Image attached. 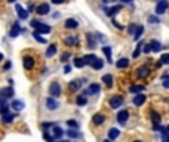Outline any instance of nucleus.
<instances>
[{
  "label": "nucleus",
  "mask_w": 169,
  "mask_h": 142,
  "mask_svg": "<svg viewBox=\"0 0 169 142\" xmlns=\"http://www.w3.org/2000/svg\"><path fill=\"white\" fill-rule=\"evenodd\" d=\"M30 25L33 28H36V31L40 34H47V33H51V30H52L49 25H46V24H43V22H40V21H37V19H33Z\"/></svg>",
  "instance_id": "1"
},
{
  "label": "nucleus",
  "mask_w": 169,
  "mask_h": 142,
  "mask_svg": "<svg viewBox=\"0 0 169 142\" xmlns=\"http://www.w3.org/2000/svg\"><path fill=\"white\" fill-rule=\"evenodd\" d=\"M123 105V96L120 95H113L110 98V107L113 110H119Z\"/></svg>",
  "instance_id": "2"
},
{
  "label": "nucleus",
  "mask_w": 169,
  "mask_h": 142,
  "mask_svg": "<svg viewBox=\"0 0 169 142\" xmlns=\"http://www.w3.org/2000/svg\"><path fill=\"white\" fill-rule=\"evenodd\" d=\"M128 118H129V111L128 110H120V111L117 113V123H119L120 126L126 124Z\"/></svg>",
  "instance_id": "3"
},
{
  "label": "nucleus",
  "mask_w": 169,
  "mask_h": 142,
  "mask_svg": "<svg viewBox=\"0 0 169 142\" xmlns=\"http://www.w3.org/2000/svg\"><path fill=\"white\" fill-rule=\"evenodd\" d=\"M149 74H150L149 65H141L140 68H136L135 71V75L138 79H145V77H149Z\"/></svg>",
  "instance_id": "4"
},
{
  "label": "nucleus",
  "mask_w": 169,
  "mask_h": 142,
  "mask_svg": "<svg viewBox=\"0 0 169 142\" xmlns=\"http://www.w3.org/2000/svg\"><path fill=\"white\" fill-rule=\"evenodd\" d=\"M49 93L52 95L54 98L61 96V84H60V83H56V81H54V83L49 86Z\"/></svg>",
  "instance_id": "5"
},
{
  "label": "nucleus",
  "mask_w": 169,
  "mask_h": 142,
  "mask_svg": "<svg viewBox=\"0 0 169 142\" xmlns=\"http://www.w3.org/2000/svg\"><path fill=\"white\" fill-rule=\"evenodd\" d=\"M168 7H169V2H168V0H159V3H157V6H156V14H157V15L165 14Z\"/></svg>",
  "instance_id": "6"
},
{
  "label": "nucleus",
  "mask_w": 169,
  "mask_h": 142,
  "mask_svg": "<svg viewBox=\"0 0 169 142\" xmlns=\"http://www.w3.org/2000/svg\"><path fill=\"white\" fill-rule=\"evenodd\" d=\"M64 43H65L67 46H77V45H79V37H77V36L67 34V36H64Z\"/></svg>",
  "instance_id": "7"
},
{
  "label": "nucleus",
  "mask_w": 169,
  "mask_h": 142,
  "mask_svg": "<svg viewBox=\"0 0 169 142\" xmlns=\"http://www.w3.org/2000/svg\"><path fill=\"white\" fill-rule=\"evenodd\" d=\"M36 12H37V15H47L51 12L49 3H42V5H39V6L36 7Z\"/></svg>",
  "instance_id": "8"
},
{
  "label": "nucleus",
  "mask_w": 169,
  "mask_h": 142,
  "mask_svg": "<svg viewBox=\"0 0 169 142\" xmlns=\"http://www.w3.org/2000/svg\"><path fill=\"white\" fill-rule=\"evenodd\" d=\"M145 99H147V96H145L144 93H138V95H135V96H134L132 102H134V105H135V107H141V105H144Z\"/></svg>",
  "instance_id": "9"
},
{
  "label": "nucleus",
  "mask_w": 169,
  "mask_h": 142,
  "mask_svg": "<svg viewBox=\"0 0 169 142\" xmlns=\"http://www.w3.org/2000/svg\"><path fill=\"white\" fill-rule=\"evenodd\" d=\"M22 65L25 70H33L34 68V58L33 56H24L22 59Z\"/></svg>",
  "instance_id": "10"
},
{
  "label": "nucleus",
  "mask_w": 169,
  "mask_h": 142,
  "mask_svg": "<svg viewBox=\"0 0 169 142\" xmlns=\"http://www.w3.org/2000/svg\"><path fill=\"white\" fill-rule=\"evenodd\" d=\"M15 7H16V14H18V18H20V19H27V18H28V12H27V11H25L24 7L21 6V5H18V3L15 5Z\"/></svg>",
  "instance_id": "11"
},
{
  "label": "nucleus",
  "mask_w": 169,
  "mask_h": 142,
  "mask_svg": "<svg viewBox=\"0 0 169 142\" xmlns=\"http://www.w3.org/2000/svg\"><path fill=\"white\" fill-rule=\"evenodd\" d=\"M14 96V89L11 88H3V89H0V98H12Z\"/></svg>",
  "instance_id": "12"
},
{
  "label": "nucleus",
  "mask_w": 169,
  "mask_h": 142,
  "mask_svg": "<svg viewBox=\"0 0 169 142\" xmlns=\"http://www.w3.org/2000/svg\"><path fill=\"white\" fill-rule=\"evenodd\" d=\"M58 107H60V104H58L56 99H54V98H47V99H46V108L47 110L54 111V110H56Z\"/></svg>",
  "instance_id": "13"
},
{
  "label": "nucleus",
  "mask_w": 169,
  "mask_h": 142,
  "mask_svg": "<svg viewBox=\"0 0 169 142\" xmlns=\"http://www.w3.org/2000/svg\"><path fill=\"white\" fill-rule=\"evenodd\" d=\"M122 11V6L120 5H117V6H113V7H105V15L107 16H114L117 12H120Z\"/></svg>",
  "instance_id": "14"
},
{
  "label": "nucleus",
  "mask_w": 169,
  "mask_h": 142,
  "mask_svg": "<svg viewBox=\"0 0 169 142\" xmlns=\"http://www.w3.org/2000/svg\"><path fill=\"white\" fill-rule=\"evenodd\" d=\"M86 90H88V95H98L100 90H101V86H100L98 83H92Z\"/></svg>",
  "instance_id": "15"
},
{
  "label": "nucleus",
  "mask_w": 169,
  "mask_h": 142,
  "mask_svg": "<svg viewBox=\"0 0 169 142\" xmlns=\"http://www.w3.org/2000/svg\"><path fill=\"white\" fill-rule=\"evenodd\" d=\"M86 40H88V47L89 49H95L96 47V39H95V34H86Z\"/></svg>",
  "instance_id": "16"
},
{
  "label": "nucleus",
  "mask_w": 169,
  "mask_h": 142,
  "mask_svg": "<svg viewBox=\"0 0 169 142\" xmlns=\"http://www.w3.org/2000/svg\"><path fill=\"white\" fill-rule=\"evenodd\" d=\"M145 90V86H142V84H134V86H131L129 88V92L134 95H138V93H142Z\"/></svg>",
  "instance_id": "17"
},
{
  "label": "nucleus",
  "mask_w": 169,
  "mask_h": 142,
  "mask_svg": "<svg viewBox=\"0 0 169 142\" xmlns=\"http://www.w3.org/2000/svg\"><path fill=\"white\" fill-rule=\"evenodd\" d=\"M62 135H64V130L60 126H54L52 127V136H54V139H61Z\"/></svg>",
  "instance_id": "18"
},
{
  "label": "nucleus",
  "mask_w": 169,
  "mask_h": 142,
  "mask_svg": "<svg viewBox=\"0 0 169 142\" xmlns=\"http://www.w3.org/2000/svg\"><path fill=\"white\" fill-rule=\"evenodd\" d=\"M92 122H94V124L100 126V124H102V123L105 122V115L101 114V113H98V114H95L94 117H92Z\"/></svg>",
  "instance_id": "19"
},
{
  "label": "nucleus",
  "mask_w": 169,
  "mask_h": 142,
  "mask_svg": "<svg viewBox=\"0 0 169 142\" xmlns=\"http://www.w3.org/2000/svg\"><path fill=\"white\" fill-rule=\"evenodd\" d=\"M21 31H22V30H21V27H20V22L16 21V22H14V27L11 28V33H9V36H11V37H16V36H18Z\"/></svg>",
  "instance_id": "20"
},
{
  "label": "nucleus",
  "mask_w": 169,
  "mask_h": 142,
  "mask_svg": "<svg viewBox=\"0 0 169 142\" xmlns=\"http://www.w3.org/2000/svg\"><path fill=\"white\" fill-rule=\"evenodd\" d=\"M79 27V22L76 19H73V18H68L67 21H65V28H68V30H74V28Z\"/></svg>",
  "instance_id": "21"
},
{
  "label": "nucleus",
  "mask_w": 169,
  "mask_h": 142,
  "mask_svg": "<svg viewBox=\"0 0 169 142\" xmlns=\"http://www.w3.org/2000/svg\"><path fill=\"white\" fill-rule=\"evenodd\" d=\"M11 107L15 110V111H21V110L24 108L25 105H24V102L22 101H18V99H14V101L11 102Z\"/></svg>",
  "instance_id": "22"
},
{
  "label": "nucleus",
  "mask_w": 169,
  "mask_h": 142,
  "mask_svg": "<svg viewBox=\"0 0 169 142\" xmlns=\"http://www.w3.org/2000/svg\"><path fill=\"white\" fill-rule=\"evenodd\" d=\"M119 135H120V130L116 127H111L110 130H108V139L110 141H113V139H116V138H119Z\"/></svg>",
  "instance_id": "23"
},
{
  "label": "nucleus",
  "mask_w": 169,
  "mask_h": 142,
  "mask_svg": "<svg viewBox=\"0 0 169 142\" xmlns=\"http://www.w3.org/2000/svg\"><path fill=\"white\" fill-rule=\"evenodd\" d=\"M82 86L80 80H73L70 81V84H68V89H70V92H76V90H79Z\"/></svg>",
  "instance_id": "24"
},
{
  "label": "nucleus",
  "mask_w": 169,
  "mask_h": 142,
  "mask_svg": "<svg viewBox=\"0 0 169 142\" xmlns=\"http://www.w3.org/2000/svg\"><path fill=\"white\" fill-rule=\"evenodd\" d=\"M102 83H104L107 88H113V75H110V74L102 75Z\"/></svg>",
  "instance_id": "25"
},
{
  "label": "nucleus",
  "mask_w": 169,
  "mask_h": 142,
  "mask_svg": "<svg viewBox=\"0 0 169 142\" xmlns=\"http://www.w3.org/2000/svg\"><path fill=\"white\" fill-rule=\"evenodd\" d=\"M82 59H83V62H85V65H92V62L96 59V55H92V54H91V55H85Z\"/></svg>",
  "instance_id": "26"
},
{
  "label": "nucleus",
  "mask_w": 169,
  "mask_h": 142,
  "mask_svg": "<svg viewBox=\"0 0 169 142\" xmlns=\"http://www.w3.org/2000/svg\"><path fill=\"white\" fill-rule=\"evenodd\" d=\"M116 67L119 68H128L129 67V59L128 58H122V59H119V61L116 62Z\"/></svg>",
  "instance_id": "27"
},
{
  "label": "nucleus",
  "mask_w": 169,
  "mask_h": 142,
  "mask_svg": "<svg viewBox=\"0 0 169 142\" xmlns=\"http://www.w3.org/2000/svg\"><path fill=\"white\" fill-rule=\"evenodd\" d=\"M149 45H150V47H151V52H159V50H162V45H160L159 41L151 40Z\"/></svg>",
  "instance_id": "28"
},
{
  "label": "nucleus",
  "mask_w": 169,
  "mask_h": 142,
  "mask_svg": "<svg viewBox=\"0 0 169 142\" xmlns=\"http://www.w3.org/2000/svg\"><path fill=\"white\" fill-rule=\"evenodd\" d=\"M91 67L94 68V70H101V68L104 67V61H102L101 58H98V56H96V59L92 62V65H91Z\"/></svg>",
  "instance_id": "29"
},
{
  "label": "nucleus",
  "mask_w": 169,
  "mask_h": 142,
  "mask_svg": "<svg viewBox=\"0 0 169 142\" xmlns=\"http://www.w3.org/2000/svg\"><path fill=\"white\" fill-rule=\"evenodd\" d=\"M56 50H58V49H56V45H49V47L46 49V56L47 58H52V56L56 54Z\"/></svg>",
  "instance_id": "30"
},
{
  "label": "nucleus",
  "mask_w": 169,
  "mask_h": 142,
  "mask_svg": "<svg viewBox=\"0 0 169 142\" xmlns=\"http://www.w3.org/2000/svg\"><path fill=\"white\" fill-rule=\"evenodd\" d=\"M76 104H77V105H80V107L86 105V104H88V99H86V96H83V95H79V96L76 98Z\"/></svg>",
  "instance_id": "31"
},
{
  "label": "nucleus",
  "mask_w": 169,
  "mask_h": 142,
  "mask_svg": "<svg viewBox=\"0 0 169 142\" xmlns=\"http://www.w3.org/2000/svg\"><path fill=\"white\" fill-rule=\"evenodd\" d=\"M15 118V114H5L2 115V122L6 123V124H9V123H12Z\"/></svg>",
  "instance_id": "32"
},
{
  "label": "nucleus",
  "mask_w": 169,
  "mask_h": 142,
  "mask_svg": "<svg viewBox=\"0 0 169 142\" xmlns=\"http://www.w3.org/2000/svg\"><path fill=\"white\" fill-rule=\"evenodd\" d=\"M142 33H144V27L142 25H140V27H136V31H135V34H134V40H140L141 39V36H142Z\"/></svg>",
  "instance_id": "33"
},
{
  "label": "nucleus",
  "mask_w": 169,
  "mask_h": 142,
  "mask_svg": "<svg viewBox=\"0 0 169 142\" xmlns=\"http://www.w3.org/2000/svg\"><path fill=\"white\" fill-rule=\"evenodd\" d=\"M151 120H153V123L154 124H160V114L159 113H156V111H151Z\"/></svg>",
  "instance_id": "34"
},
{
  "label": "nucleus",
  "mask_w": 169,
  "mask_h": 142,
  "mask_svg": "<svg viewBox=\"0 0 169 142\" xmlns=\"http://www.w3.org/2000/svg\"><path fill=\"white\" fill-rule=\"evenodd\" d=\"M102 52H104V55L107 56L108 62H111V47H110V46H104V47H102Z\"/></svg>",
  "instance_id": "35"
},
{
  "label": "nucleus",
  "mask_w": 169,
  "mask_h": 142,
  "mask_svg": "<svg viewBox=\"0 0 169 142\" xmlns=\"http://www.w3.org/2000/svg\"><path fill=\"white\" fill-rule=\"evenodd\" d=\"M67 135L70 136V138H73V139H74V138H80V133H79L76 129H70V130H67Z\"/></svg>",
  "instance_id": "36"
},
{
  "label": "nucleus",
  "mask_w": 169,
  "mask_h": 142,
  "mask_svg": "<svg viewBox=\"0 0 169 142\" xmlns=\"http://www.w3.org/2000/svg\"><path fill=\"white\" fill-rule=\"evenodd\" d=\"M142 46H144V41H140V43L136 45L135 52H134V55H132L134 58H138V56H140V52H141V47H142Z\"/></svg>",
  "instance_id": "37"
},
{
  "label": "nucleus",
  "mask_w": 169,
  "mask_h": 142,
  "mask_svg": "<svg viewBox=\"0 0 169 142\" xmlns=\"http://www.w3.org/2000/svg\"><path fill=\"white\" fill-rule=\"evenodd\" d=\"M160 64H162V65H168L169 64V54H163L162 56H160Z\"/></svg>",
  "instance_id": "38"
},
{
  "label": "nucleus",
  "mask_w": 169,
  "mask_h": 142,
  "mask_svg": "<svg viewBox=\"0 0 169 142\" xmlns=\"http://www.w3.org/2000/svg\"><path fill=\"white\" fill-rule=\"evenodd\" d=\"M74 67L76 68H83L85 67V62L82 58H74Z\"/></svg>",
  "instance_id": "39"
},
{
  "label": "nucleus",
  "mask_w": 169,
  "mask_h": 142,
  "mask_svg": "<svg viewBox=\"0 0 169 142\" xmlns=\"http://www.w3.org/2000/svg\"><path fill=\"white\" fill-rule=\"evenodd\" d=\"M33 37L39 41V43H46V40H45V39L40 36V33H37V31H34V33H33Z\"/></svg>",
  "instance_id": "40"
},
{
  "label": "nucleus",
  "mask_w": 169,
  "mask_h": 142,
  "mask_svg": "<svg viewBox=\"0 0 169 142\" xmlns=\"http://www.w3.org/2000/svg\"><path fill=\"white\" fill-rule=\"evenodd\" d=\"M43 138H45V141H47V142H54L55 141L54 136H52V133H47V132L43 133Z\"/></svg>",
  "instance_id": "41"
},
{
  "label": "nucleus",
  "mask_w": 169,
  "mask_h": 142,
  "mask_svg": "<svg viewBox=\"0 0 169 142\" xmlns=\"http://www.w3.org/2000/svg\"><path fill=\"white\" fill-rule=\"evenodd\" d=\"M67 124H68V127H71V129H77V127H79V123L76 122V120H68Z\"/></svg>",
  "instance_id": "42"
},
{
  "label": "nucleus",
  "mask_w": 169,
  "mask_h": 142,
  "mask_svg": "<svg viewBox=\"0 0 169 142\" xmlns=\"http://www.w3.org/2000/svg\"><path fill=\"white\" fill-rule=\"evenodd\" d=\"M95 39H96V40H100V41H102V43H105V40H107V39L104 37V34H101V33L95 34Z\"/></svg>",
  "instance_id": "43"
},
{
  "label": "nucleus",
  "mask_w": 169,
  "mask_h": 142,
  "mask_svg": "<svg viewBox=\"0 0 169 142\" xmlns=\"http://www.w3.org/2000/svg\"><path fill=\"white\" fill-rule=\"evenodd\" d=\"M70 56H71V54H70V52H64V54L61 55V61L62 62H67Z\"/></svg>",
  "instance_id": "44"
},
{
  "label": "nucleus",
  "mask_w": 169,
  "mask_h": 142,
  "mask_svg": "<svg viewBox=\"0 0 169 142\" xmlns=\"http://www.w3.org/2000/svg\"><path fill=\"white\" fill-rule=\"evenodd\" d=\"M135 31H136V25L135 24H131L128 27V33L129 34H135Z\"/></svg>",
  "instance_id": "45"
},
{
  "label": "nucleus",
  "mask_w": 169,
  "mask_h": 142,
  "mask_svg": "<svg viewBox=\"0 0 169 142\" xmlns=\"http://www.w3.org/2000/svg\"><path fill=\"white\" fill-rule=\"evenodd\" d=\"M149 22L150 24H157V22H159V18L154 16V15H151V16H149Z\"/></svg>",
  "instance_id": "46"
},
{
  "label": "nucleus",
  "mask_w": 169,
  "mask_h": 142,
  "mask_svg": "<svg viewBox=\"0 0 169 142\" xmlns=\"http://www.w3.org/2000/svg\"><path fill=\"white\" fill-rule=\"evenodd\" d=\"M54 126H55L54 123H43V124H42L43 129H49V127H54Z\"/></svg>",
  "instance_id": "47"
},
{
  "label": "nucleus",
  "mask_w": 169,
  "mask_h": 142,
  "mask_svg": "<svg viewBox=\"0 0 169 142\" xmlns=\"http://www.w3.org/2000/svg\"><path fill=\"white\" fill-rule=\"evenodd\" d=\"M11 65H12V64H11L9 61H6V62H5V65H3V70H5V71H7V70H11Z\"/></svg>",
  "instance_id": "48"
},
{
  "label": "nucleus",
  "mask_w": 169,
  "mask_h": 142,
  "mask_svg": "<svg viewBox=\"0 0 169 142\" xmlns=\"http://www.w3.org/2000/svg\"><path fill=\"white\" fill-rule=\"evenodd\" d=\"M162 86H163V88H165V89H169V80H168V79H163Z\"/></svg>",
  "instance_id": "49"
},
{
  "label": "nucleus",
  "mask_w": 169,
  "mask_h": 142,
  "mask_svg": "<svg viewBox=\"0 0 169 142\" xmlns=\"http://www.w3.org/2000/svg\"><path fill=\"white\" fill-rule=\"evenodd\" d=\"M151 52V47H150V45H145L144 46V54H150Z\"/></svg>",
  "instance_id": "50"
},
{
  "label": "nucleus",
  "mask_w": 169,
  "mask_h": 142,
  "mask_svg": "<svg viewBox=\"0 0 169 142\" xmlns=\"http://www.w3.org/2000/svg\"><path fill=\"white\" fill-rule=\"evenodd\" d=\"M113 24H114V27H116V28H120V30L123 28V25H120V24H119V22H117L116 19H113Z\"/></svg>",
  "instance_id": "51"
},
{
  "label": "nucleus",
  "mask_w": 169,
  "mask_h": 142,
  "mask_svg": "<svg viewBox=\"0 0 169 142\" xmlns=\"http://www.w3.org/2000/svg\"><path fill=\"white\" fill-rule=\"evenodd\" d=\"M70 71H71V67H70V65H65V67H64V73H70Z\"/></svg>",
  "instance_id": "52"
},
{
  "label": "nucleus",
  "mask_w": 169,
  "mask_h": 142,
  "mask_svg": "<svg viewBox=\"0 0 169 142\" xmlns=\"http://www.w3.org/2000/svg\"><path fill=\"white\" fill-rule=\"evenodd\" d=\"M163 142H169V133L163 135Z\"/></svg>",
  "instance_id": "53"
},
{
  "label": "nucleus",
  "mask_w": 169,
  "mask_h": 142,
  "mask_svg": "<svg viewBox=\"0 0 169 142\" xmlns=\"http://www.w3.org/2000/svg\"><path fill=\"white\" fill-rule=\"evenodd\" d=\"M54 5H60V3H64V0H52Z\"/></svg>",
  "instance_id": "54"
},
{
  "label": "nucleus",
  "mask_w": 169,
  "mask_h": 142,
  "mask_svg": "<svg viewBox=\"0 0 169 142\" xmlns=\"http://www.w3.org/2000/svg\"><path fill=\"white\" fill-rule=\"evenodd\" d=\"M120 2H123V3H131L132 0H120Z\"/></svg>",
  "instance_id": "55"
},
{
  "label": "nucleus",
  "mask_w": 169,
  "mask_h": 142,
  "mask_svg": "<svg viewBox=\"0 0 169 142\" xmlns=\"http://www.w3.org/2000/svg\"><path fill=\"white\" fill-rule=\"evenodd\" d=\"M3 58H5V56H3V54H2V52H0V62L3 61Z\"/></svg>",
  "instance_id": "56"
},
{
  "label": "nucleus",
  "mask_w": 169,
  "mask_h": 142,
  "mask_svg": "<svg viewBox=\"0 0 169 142\" xmlns=\"http://www.w3.org/2000/svg\"><path fill=\"white\" fill-rule=\"evenodd\" d=\"M163 79H168V80H169V74H165V75H163Z\"/></svg>",
  "instance_id": "57"
},
{
  "label": "nucleus",
  "mask_w": 169,
  "mask_h": 142,
  "mask_svg": "<svg viewBox=\"0 0 169 142\" xmlns=\"http://www.w3.org/2000/svg\"><path fill=\"white\" fill-rule=\"evenodd\" d=\"M7 2H9V3H14L15 0H7Z\"/></svg>",
  "instance_id": "58"
},
{
  "label": "nucleus",
  "mask_w": 169,
  "mask_h": 142,
  "mask_svg": "<svg viewBox=\"0 0 169 142\" xmlns=\"http://www.w3.org/2000/svg\"><path fill=\"white\" fill-rule=\"evenodd\" d=\"M104 142H111V141H108V139H105V141H104Z\"/></svg>",
  "instance_id": "59"
},
{
  "label": "nucleus",
  "mask_w": 169,
  "mask_h": 142,
  "mask_svg": "<svg viewBox=\"0 0 169 142\" xmlns=\"http://www.w3.org/2000/svg\"><path fill=\"white\" fill-rule=\"evenodd\" d=\"M166 129H168V130H169V124H168V126H166Z\"/></svg>",
  "instance_id": "60"
},
{
  "label": "nucleus",
  "mask_w": 169,
  "mask_h": 142,
  "mask_svg": "<svg viewBox=\"0 0 169 142\" xmlns=\"http://www.w3.org/2000/svg\"><path fill=\"white\" fill-rule=\"evenodd\" d=\"M134 142H141V141H134Z\"/></svg>",
  "instance_id": "61"
},
{
  "label": "nucleus",
  "mask_w": 169,
  "mask_h": 142,
  "mask_svg": "<svg viewBox=\"0 0 169 142\" xmlns=\"http://www.w3.org/2000/svg\"><path fill=\"white\" fill-rule=\"evenodd\" d=\"M102 2H108V0H102Z\"/></svg>",
  "instance_id": "62"
}]
</instances>
